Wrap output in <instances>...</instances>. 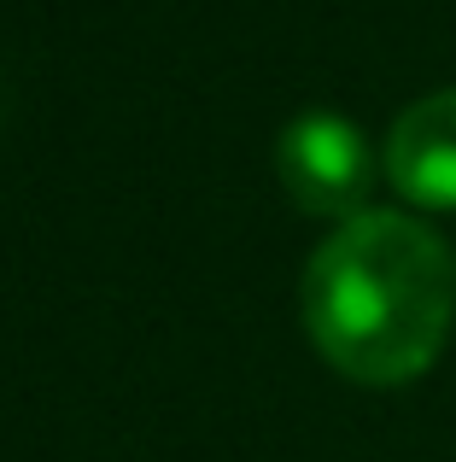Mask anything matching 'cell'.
<instances>
[{"instance_id": "cell-3", "label": "cell", "mask_w": 456, "mask_h": 462, "mask_svg": "<svg viewBox=\"0 0 456 462\" xmlns=\"http://www.w3.org/2000/svg\"><path fill=\"white\" fill-rule=\"evenodd\" d=\"M387 181L422 211H456V88L422 94L392 124Z\"/></svg>"}, {"instance_id": "cell-1", "label": "cell", "mask_w": 456, "mask_h": 462, "mask_svg": "<svg viewBox=\"0 0 456 462\" xmlns=\"http://www.w3.org/2000/svg\"><path fill=\"white\" fill-rule=\"evenodd\" d=\"M456 322V258L427 223L363 211L305 270V328L357 386H410L439 363Z\"/></svg>"}, {"instance_id": "cell-2", "label": "cell", "mask_w": 456, "mask_h": 462, "mask_svg": "<svg viewBox=\"0 0 456 462\" xmlns=\"http://www.w3.org/2000/svg\"><path fill=\"white\" fill-rule=\"evenodd\" d=\"M275 170L298 211L333 217V223L363 217V199L375 188V152H369L363 129L333 112H305L298 124H287L281 147H275Z\"/></svg>"}]
</instances>
